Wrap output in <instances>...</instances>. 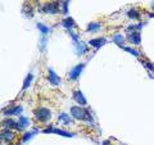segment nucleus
Segmentation results:
<instances>
[{
  "mask_svg": "<svg viewBox=\"0 0 154 145\" xmlns=\"http://www.w3.org/2000/svg\"><path fill=\"white\" fill-rule=\"evenodd\" d=\"M51 118L50 110L46 108H37L35 110V119L38 122H48Z\"/></svg>",
  "mask_w": 154,
  "mask_h": 145,
  "instance_id": "f03ea898",
  "label": "nucleus"
},
{
  "mask_svg": "<svg viewBox=\"0 0 154 145\" xmlns=\"http://www.w3.org/2000/svg\"><path fill=\"white\" fill-rule=\"evenodd\" d=\"M63 25H64L67 28L72 27V26L75 25V23H73V19H71V18H68V19H64V21H63Z\"/></svg>",
  "mask_w": 154,
  "mask_h": 145,
  "instance_id": "f3484780",
  "label": "nucleus"
},
{
  "mask_svg": "<svg viewBox=\"0 0 154 145\" xmlns=\"http://www.w3.org/2000/svg\"><path fill=\"white\" fill-rule=\"evenodd\" d=\"M58 118H59V121H63V122L67 125V123H68V125H71L72 123V119L69 118V116L68 114H66V113H60L59 114V117H58Z\"/></svg>",
  "mask_w": 154,
  "mask_h": 145,
  "instance_id": "9d476101",
  "label": "nucleus"
},
{
  "mask_svg": "<svg viewBox=\"0 0 154 145\" xmlns=\"http://www.w3.org/2000/svg\"><path fill=\"white\" fill-rule=\"evenodd\" d=\"M84 67H85V64H84V63H81V64H79V66H76L75 68L69 72V79H71V80H76L77 77L80 76L81 72H82Z\"/></svg>",
  "mask_w": 154,
  "mask_h": 145,
  "instance_id": "20e7f679",
  "label": "nucleus"
},
{
  "mask_svg": "<svg viewBox=\"0 0 154 145\" xmlns=\"http://www.w3.org/2000/svg\"><path fill=\"white\" fill-rule=\"evenodd\" d=\"M99 27H100L99 23H90V25L88 26V31H90V32H94L95 30H98Z\"/></svg>",
  "mask_w": 154,
  "mask_h": 145,
  "instance_id": "2eb2a0df",
  "label": "nucleus"
},
{
  "mask_svg": "<svg viewBox=\"0 0 154 145\" xmlns=\"http://www.w3.org/2000/svg\"><path fill=\"white\" fill-rule=\"evenodd\" d=\"M21 113H22V107H12L4 110V114L7 116H14V114H21Z\"/></svg>",
  "mask_w": 154,
  "mask_h": 145,
  "instance_id": "1a4fd4ad",
  "label": "nucleus"
},
{
  "mask_svg": "<svg viewBox=\"0 0 154 145\" xmlns=\"http://www.w3.org/2000/svg\"><path fill=\"white\" fill-rule=\"evenodd\" d=\"M73 99L77 101V104H80V105H86V99H85V96L82 95V93H81L80 90H77L75 91V94H73Z\"/></svg>",
  "mask_w": 154,
  "mask_h": 145,
  "instance_id": "423d86ee",
  "label": "nucleus"
},
{
  "mask_svg": "<svg viewBox=\"0 0 154 145\" xmlns=\"http://www.w3.org/2000/svg\"><path fill=\"white\" fill-rule=\"evenodd\" d=\"M127 14H128V17H131V18H139V13H136L135 11H130Z\"/></svg>",
  "mask_w": 154,
  "mask_h": 145,
  "instance_id": "6ab92c4d",
  "label": "nucleus"
},
{
  "mask_svg": "<svg viewBox=\"0 0 154 145\" xmlns=\"http://www.w3.org/2000/svg\"><path fill=\"white\" fill-rule=\"evenodd\" d=\"M71 114L72 117L76 118V119H80V121H89V122H91V117L89 112L84 108L81 107H72L71 108Z\"/></svg>",
  "mask_w": 154,
  "mask_h": 145,
  "instance_id": "f257e3e1",
  "label": "nucleus"
},
{
  "mask_svg": "<svg viewBox=\"0 0 154 145\" xmlns=\"http://www.w3.org/2000/svg\"><path fill=\"white\" fill-rule=\"evenodd\" d=\"M113 40L117 42V44H119V45L123 44V37H122L121 35H114V36H113Z\"/></svg>",
  "mask_w": 154,
  "mask_h": 145,
  "instance_id": "a211bd4d",
  "label": "nucleus"
},
{
  "mask_svg": "<svg viewBox=\"0 0 154 145\" xmlns=\"http://www.w3.org/2000/svg\"><path fill=\"white\" fill-rule=\"evenodd\" d=\"M32 79H33L32 73H28V75H27V79L25 80V84H23V90H25L26 88H28V86H30V82L32 81Z\"/></svg>",
  "mask_w": 154,
  "mask_h": 145,
  "instance_id": "4468645a",
  "label": "nucleus"
},
{
  "mask_svg": "<svg viewBox=\"0 0 154 145\" xmlns=\"http://www.w3.org/2000/svg\"><path fill=\"white\" fill-rule=\"evenodd\" d=\"M48 71H49V81H50V84L51 85H59L60 84V80H59V77H58L57 76V73H54V72H53V69L51 68H49V69H48Z\"/></svg>",
  "mask_w": 154,
  "mask_h": 145,
  "instance_id": "0eeeda50",
  "label": "nucleus"
},
{
  "mask_svg": "<svg viewBox=\"0 0 154 145\" xmlns=\"http://www.w3.org/2000/svg\"><path fill=\"white\" fill-rule=\"evenodd\" d=\"M2 139H3V141H5L7 144H12L13 143V140L16 139V134L12 132V131H4L2 134Z\"/></svg>",
  "mask_w": 154,
  "mask_h": 145,
  "instance_id": "39448f33",
  "label": "nucleus"
},
{
  "mask_svg": "<svg viewBox=\"0 0 154 145\" xmlns=\"http://www.w3.org/2000/svg\"><path fill=\"white\" fill-rule=\"evenodd\" d=\"M18 123L21 125V127L23 128V127H27L28 126V119L26 118V117H23V116H21V117H19V121H18Z\"/></svg>",
  "mask_w": 154,
  "mask_h": 145,
  "instance_id": "f8f14e48",
  "label": "nucleus"
},
{
  "mask_svg": "<svg viewBox=\"0 0 154 145\" xmlns=\"http://www.w3.org/2000/svg\"><path fill=\"white\" fill-rule=\"evenodd\" d=\"M44 13H58L59 12V8H58V4L55 2H51V3H48L42 8Z\"/></svg>",
  "mask_w": 154,
  "mask_h": 145,
  "instance_id": "7ed1b4c3",
  "label": "nucleus"
},
{
  "mask_svg": "<svg viewBox=\"0 0 154 145\" xmlns=\"http://www.w3.org/2000/svg\"><path fill=\"white\" fill-rule=\"evenodd\" d=\"M36 26H37L38 30H40V32H41V33H48V31H49V28H48L46 26H44L42 23H37Z\"/></svg>",
  "mask_w": 154,
  "mask_h": 145,
  "instance_id": "dca6fc26",
  "label": "nucleus"
},
{
  "mask_svg": "<svg viewBox=\"0 0 154 145\" xmlns=\"http://www.w3.org/2000/svg\"><path fill=\"white\" fill-rule=\"evenodd\" d=\"M53 132H54V134H59V135H62V136H68V137H72V136H73V134H71V132H66V131H62V130H57V128L53 130Z\"/></svg>",
  "mask_w": 154,
  "mask_h": 145,
  "instance_id": "ddd939ff",
  "label": "nucleus"
},
{
  "mask_svg": "<svg viewBox=\"0 0 154 145\" xmlns=\"http://www.w3.org/2000/svg\"><path fill=\"white\" fill-rule=\"evenodd\" d=\"M31 137H32V132H27V134H25V136H23V140L27 141V140H30Z\"/></svg>",
  "mask_w": 154,
  "mask_h": 145,
  "instance_id": "412c9836",
  "label": "nucleus"
},
{
  "mask_svg": "<svg viewBox=\"0 0 154 145\" xmlns=\"http://www.w3.org/2000/svg\"><path fill=\"white\" fill-rule=\"evenodd\" d=\"M128 40L130 42H132L135 45L140 44V33L139 32H130L128 33Z\"/></svg>",
  "mask_w": 154,
  "mask_h": 145,
  "instance_id": "6e6552de",
  "label": "nucleus"
},
{
  "mask_svg": "<svg viewBox=\"0 0 154 145\" xmlns=\"http://www.w3.org/2000/svg\"><path fill=\"white\" fill-rule=\"evenodd\" d=\"M104 41H105L104 39H95V40H91L89 44L93 45V46H98V48H99V46H102V45L104 44Z\"/></svg>",
  "mask_w": 154,
  "mask_h": 145,
  "instance_id": "9b49d317",
  "label": "nucleus"
},
{
  "mask_svg": "<svg viewBox=\"0 0 154 145\" xmlns=\"http://www.w3.org/2000/svg\"><path fill=\"white\" fill-rule=\"evenodd\" d=\"M125 50H127V51H130L131 54H134V55H136V57H139L140 55V53L139 51H136V50H134V49H130V48H125Z\"/></svg>",
  "mask_w": 154,
  "mask_h": 145,
  "instance_id": "aec40b11",
  "label": "nucleus"
}]
</instances>
